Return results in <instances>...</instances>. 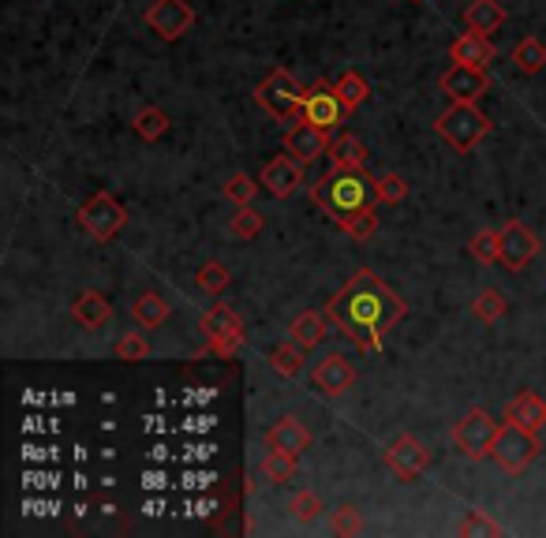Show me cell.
<instances>
[{
	"mask_svg": "<svg viewBox=\"0 0 546 538\" xmlns=\"http://www.w3.org/2000/svg\"><path fill=\"white\" fill-rule=\"evenodd\" d=\"M404 314H408V303L367 266L356 269L345 288L326 303V318L360 352H382V337L401 326Z\"/></svg>",
	"mask_w": 546,
	"mask_h": 538,
	"instance_id": "obj_1",
	"label": "cell"
},
{
	"mask_svg": "<svg viewBox=\"0 0 546 538\" xmlns=\"http://www.w3.org/2000/svg\"><path fill=\"white\" fill-rule=\"evenodd\" d=\"M311 199L337 228H345L348 221H356L363 210H374L378 202V184L374 176H367L363 169H345V165H333L330 172L318 176V184L311 187Z\"/></svg>",
	"mask_w": 546,
	"mask_h": 538,
	"instance_id": "obj_2",
	"label": "cell"
},
{
	"mask_svg": "<svg viewBox=\"0 0 546 538\" xmlns=\"http://www.w3.org/2000/svg\"><path fill=\"white\" fill-rule=\"evenodd\" d=\"M434 131L453 154H472L475 146L490 135V120L479 113V105H457L453 101L446 113L434 120Z\"/></svg>",
	"mask_w": 546,
	"mask_h": 538,
	"instance_id": "obj_3",
	"label": "cell"
},
{
	"mask_svg": "<svg viewBox=\"0 0 546 538\" xmlns=\"http://www.w3.org/2000/svg\"><path fill=\"white\" fill-rule=\"evenodd\" d=\"M539 453H543L539 434H532V430H524V426H517V423H509V419L498 426V438L490 445V456H494V464H498L505 475H524V471L532 468V460Z\"/></svg>",
	"mask_w": 546,
	"mask_h": 538,
	"instance_id": "obj_4",
	"label": "cell"
},
{
	"mask_svg": "<svg viewBox=\"0 0 546 538\" xmlns=\"http://www.w3.org/2000/svg\"><path fill=\"white\" fill-rule=\"evenodd\" d=\"M303 98H307V90H303L285 68L270 71V75L255 86V101H259L273 120H292V116H300Z\"/></svg>",
	"mask_w": 546,
	"mask_h": 538,
	"instance_id": "obj_5",
	"label": "cell"
},
{
	"mask_svg": "<svg viewBox=\"0 0 546 538\" xmlns=\"http://www.w3.org/2000/svg\"><path fill=\"white\" fill-rule=\"evenodd\" d=\"M79 225L94 243H109L113 236H120V228L128 225V210L124 202H116L109 191H101L79 210Z\"/></svg>",
	"mask_w": 546,
	"mask_h": 538,
	"instance_id": "obj_6",
	"label": "cell"
},
{
	"mask_svg": "<svg viewBox=\"0 0 546 538\" xmlns=\"http://www.w3.org/2000/svg\"><path fill=\"white\" fill-rule=\"evenodd\" d=\"M498 438V423L490 419V411L483 408H472L457 426H453V441H457V449L468 460H483L490 456V445Z\"/></svg>",
	"mask_w": 546,
	"mask_h": 538,
	"instance_id": "obj_7",
	"label": "cell"
},
{
	"mask_svg": "<svg viewBox=\"0 0 546 538\" xmlns=\"http://www.w3.org/2000/svg\"><path fill=\"white\" fill-rule=\"evenodd\" d=\"M146 27L154 30L161 42H180L187 30L195 27V8L187 0H154L146 8Z\"/></svg>",
	"mask_w": 546,
	"mask_h": 538,
	"instance_id": "obj_8",
	"label": "cell"
},
{
	"mask_svg": "<svg viewBox=\"0 0 546 538\" xmlns=\"http://www.w3.org/2000/svg\"><path fill=\"white\" fill-rule=\"evenodd\" d=\"M345 101L337 98V90L330 83H318L307 90V98H303V109H300V120L307 124H315L318 131H326L330 135L333 128H341L345 124Z\"/></svg>",
	"mask_w": 546,
	"mask_h": 538,
	"instance_id": "obj_9",
	"label": "cell"
},
{
	"mask_svg": "<svg viewBox=\"0 0 546 538\" xmlns=\"http://www.w3.org/2000/svg\"><path fill=\"white\" fill-rule=\"evenodd\" d=\"M442 94L457 105H479V98L490 90V79L483 68H468V64H453V68L438 79Z\"/></svg>",
	"mask_w": 546,
	"mask_h": 538,
	"instance_id": "obj_10",
	"label": "cell"
},
{
	"mask_svg": "<svg viewBox=\"0 0 546 538\" xmlns=\"http://www.w3.org/2000/svg\"><path fill=\"white\" fill-rule=\"evenodd\" d=\"M386 468L397 475L401 482H408V479H419L423 471L431 468V453L419 445L416 438H408V434H401V438L393 441L386 449Z\"/></svg>",
	"mask_w": 546,
	"mask_h": 538,
	"instance_id": "obj_11",
	"label": "cell"
},
{
	"mask_svg": "<svg viewBox=\"0 0 546 538\" xmlns=\"http://www.w3.org/2000/svg\"><path fill=\"white\" fill-rule=\"evenodd\" d=\"M311 382H315L326 397H345L348 389H352V382H356V367L348 363V355L330 352V355H322V359L315 363V370H311Z\"/></svg>",
	"mask_w": 546,
	"mask_h": 538,
	"instance_id": "obj_12",
	"label": "cell"
},
{
	"mask_svg": "<svg viewBox=\"0 0 546 538\" xmlns=\"http://www.w3.org/2000/svg\"><path fill=\"white\" fill-rule=\"evenodd\" d=\"M535 255H539V240H535L532 228L520 225V221H509L502 228V266L509 273H520Z\"/></svg>",
	"mask_w": 546,
	"mask_h": 538,
	"instance_id": "obj_13",
	"label": "cell"
},
{
	"mask_svg": "<svg viewBox=\"0 0 546 538\" xmlns=\"http://www.w3.org/2000/svg\"><path fill=\"white\" fill-rule=\"evenodd\" d=\"M285 154H292L296 161H303V165H311V161H318L322 154H330V135L318 131L315 124H307V120H296V124L285 131Z\"/></svg>",
	"mask_w": 546,
	"mask_h": 538,
	"instance_id": "obj_14",
	"label": "cell"
},
{
	"mask_svg": "<svg viewBox=\"0 0 546 538\" xmlns=\"http://www.w3.org/2000/svg\"><path fill=\"white\" fill-rule=\"evenodd\" d=\"M259 184L270 191V199H288L303 184V161H296L292 154L273 157V161H266Z\"/></svg>",
	"mask_w": 546,
	"mask_h": 538,
	"instance_id": "obj_15",
	"label": "cell"
},
{
	"mask_svg": "<svg viewBox=\"0 0 546 538\" xmlns=\"http://www.w3.org/2000/svg\"><path fill=\"white\" fill-rule=\"evenodd\" d=\"M505 419L524 426V430H532V434H539L546 426V400L539 397V393H532V389H524V393H517V397L505 404Z\"/></svg>",
	"mask_w": 546,
	"mask_h": 538,
	"instance_id": "obj_16",
	"label": "cell"
},
{
	"mask_svg": "<svg viewBox=\"0 0 546 538\" xmlns=\"http://www.w3.org/2000/svg\"><path fill=\"white\" fill-rule=\"evenodd\" d=\"M266 445H270V449H281V453L300 456V453H307V449H311V430H307L300 419L285 415V419H277V423H273V430L266 434Z\"/></svg>",
	"mask_w": 546,
	"mask_h": 538,
	"instance_id": "obj_17",
	"label": "cell"
},
{
	"mask_svg": "<svg viewBox=\"0 0 546 538\" xmlns=\"http://www.w3.org/2000/svg\"><path fill=\"white\" fill-rule=\"evenodd\" d=\"M449 53H453V64H468V68H487L498 57V49L490 45V34H475V30L460 34Z\"/></svg>",
	"mask_w": 546,
	"mask_h": 538,
	"instance_id": "obj_18",
	"label": "cell"
},
{
	"mask_svg": "<svg viewBox=\"0 0 546 538\" xmlns=\"http://www.w3.org/2000/svg\"><path fill=\"white\" fill-rule=\"evenodd\" d=\"M72 318L83 329H101L113 318V307H109V299L101 296V292H79L72 303Z\"/></svg>",
	"mask_w": 546,
	"mask_h": 538,
	"instance_id": "obj_19",
	"label": "cell"
},
{
	"mask_svg": "<svg viewBox=\"0 0 546 538\" xmlns=\"http://www.w3.org/2000/svg\"><path fill=\"white\" fill-rule=\"evenodd\" d=\"M326 311L318 314V311H303L300 318H292V326H288V340H296L300 348H318L322 340H326Z\"/></svg>",
	"mask_w": 546,
	"mask_h": 538,
	"instance_id": "obj_20",
	"label": "cell"
},
{
	"mask_svg": "<svg viewBox=\"0 0 546 538\" xmlns=\"http://www.w3.org/2000/svg\"><path fill=\"white\" fill-rule=\"evenodd\" d=\"M502 23H505V8L498 0H472L464 8V27L475 30V34H494Z\"/></svg>",
	"mask_w": 546,
	"mask_h": 538,
	"instance_id": "obj_21",
	"label": "cell"
},
{
	"mask_svg": "<svg viewBox=\"0 0 546 538\" xmlns=\"http://www.w3.org/2000/svg\"><path fill=\"white\" fill-rule=\"evenodd\" d=\"M202 333H206V344H214V340L229 337V333H236V329H244V322H240V314L232 311V307H225V303H217V307H210V311L202 314Z\"/></svg>",
	"mask_w": 546,
	"mask_h": 538,
	"instance_id": "obj_22",
	"label": "cell"
},
{
	"mask_svg": "<svg viewBox=\"0 0 546 538\" xmlns=\"http://www.w3.org/2000/svg\"><path fill=\"white\" fill-rule=\"evenodd\" d=\"M131 318L139 322L143 329H154L165 326V318H169V303H165V296H158V292H143V296L131 303Z\"/></svg>",
	"mask_w": 546,
	"mask_h": 538,
	"instance_id": "obj_23",
	"label": "cell"
},
{
	"mask_svg": "<svg viewBox=\"0 0 546 538\" xmlns=\"http://www.w3.org/2000/svg\"><path fill=\"white\" fill-rule=\"evenodd\" d=\"M330 157L333 165H345V169H363L367 165V157H371V150L363 146L356 135H341V139L330 142Z\"/></svg>",
	"mask_w": 546,
	"mask_h": 538,
	"instance_id": "obj_24",
	"label": "cell"
},
{
	"mask_svg": "<svg viewBox=\"0 0 546 538\" xmlns=\"http://www.w3.org/2000/svg\"><path fill=\"white\" fill-rule=\"evenodd\" d=\"M513 64L524 75H539L546 68V45L539 38H520L517 49H513Z\"/></svg>",
	"mask_w": 546,
	"mask_h": 538,
	"instance_id": "obj_25",
	"label": "cell"
},
{
	"mask_svg": "<svg viewBox=\"0 0 546 538\" xmlns=\"http://www.w3.org/2000/svg\"><path fill=\"white\" fill-rule=\"evenodd\" d=\"M333 90H337V98L345 101V109H360L363 101L371 98V86H367V79H363L360 71H345V75L333 83Z\"/></svg>",
	"mask_w": 546,
	"mask_h": 538,
	"instance_id": "obj_26",
	"label": "cell"
},
{
	"mask_svg": "<svg viewBox=\"0 0 546 538\" xmlns=\"http://www.w3.org/2000/svg\"><path fill=\"white\" fill-rule=\"evenodd\" d=\"M509 311V303H505V296L498 292V288H483L479 296H475L472 303V314L483 322V326H494V322H502V314Z\"/></svg>",
	"mask_w": 546,
	"mask_h": 538,
	"instance_id": "obj_27",
	"label": "cell"
},
{
	"mask_svg": "<svg viewBox=\"0 0 546 538\" xmlns=\"http://www.w3.org/2000/svg\"><path fill=\"white\" fill-rule=\"evenodd\" d=\"M165 131H169V116L161 113L158 105L139 109V116H135V135H139V139L158 142V139H165Z\"/></svg>",
	"mask_w": 546,
	"mask_h": 538,
	"instance_id": "obj_28",
	"label": "cell"
},
{
	"mask_svg": "<svg viewBox=\"0 0 546 538\" xmlns=\"http://www.w3.org/2000/svg\"><path fill=\"white\" fill-rule=\"evenodd\" d=\"M303 352L307 348H300L296 340H288V344H281V348H273V355H270V367L281 374V378H296L303 370Z\"/></svg>",
	"mask_w": 546,
	"mask_h": 538,
	"instance_id": "obj_29",
	"label": "cell"
},
{
	"mask_svg": "<svg viewBox=\"0 0 546 538\" xmlns=\"http://www.w3.org/2000/svg\"><path fill=\"white\" fill-rule=\"evenodd\" d=\"M195 281H199L202 292H210V296H217V292H225L232 284V273L225 262H217V258H210V262H202L199 273H195Z\"/></svg>",
	"mask_w": 546,
	"mask_h": 538,
	"instance_id": "obj_30",
	"label": "cell"
},
{
	"mask_svg": "<svg viewBox=\"0 0 546 538\" xmlns=\"http://www.w3.org/2000/svg\"><path fill=\"white\" fill-rule=\"evenodd\" d=\"M468 251H472V258H475V262H483V266H490V262H502V232L483 228L479 236H472Z\"/></svg>",
	"mask_w": 546,
	"mask_h": 538,
	"instance_id": "obj_31",
	"label": "cell"
},
{
	"mask_svg": "<svg viewBox=\"0 0 546 538\" xmlns=\"http://www.w3.org/2000/svg\"><path fill=\"white\" fill-rule=\"evenodd\" d=\"M229 232L236 240H255L262 232V213L255 210V206H236V213H232V221H229Z\"/></svg>",
	"mask_w": 546,
	"mask_h": 538,
	"instance_id": "obj_32",
	"label": "cell"
},
{
	"mask_svg": "<svg viewBox=\"0 0 546 538\" xmlns=\"http://www.w3.org/2000/svg\"><path fill=\"white\" fill-rule=\"evenodd\" d=\"M262 475L270 482H288L296 475V456L281 453V449H270V453L262 456Z\"/></svg>",
	"mask_w": 546,
	"mask_h": 538,
	"instance_id": "obj_33",
	"label": "cell"
},
{
	"mask_svg": "<svg viewBox=\"0 0 546 538\" xmlns=\"http://www.w3.org/2000/svg\"><path fill=\"white\" fill-rule=\"evenodd\" d=\"M374 184H378V202H404L408 199V180H404L401 172H382V176H374Z\"/></svg>",
	"mask_w": 546,
	"mask_h": 538,
	"instance_id": "obj_34",
	"label": "cell"
},
{
	"mask_svg": "<svg viewBox=\"0 0 546 538\" xmlns=\"http://www.w3.org/2000/svg\"><path fill=\"white\" fill-rule=\"evenodd\" d=\"M146 355H150V340L143 333H124L116 340V359L120 363H143Z\"/></svg>",
	"mask_w": 546,
	"mask_h": 538,
	"instance_id": "obj_35",
	"label": "cell"
},
{
	"mask_svg": "<svg viewBox=\"0 0 546 538\" xmlns=\"http://www.w3.org/2000/svg\"><path fill=\"white\" fill-rule=\"evenodd\" d=\"M255 195H259V184H255L251 176H244V172L229 176V184H225V199H229L232 206H251Z\"/></svg>",
	"mask_w": 546,
	"mask_h": 538,
	"instance_id": "obj_36",
	"label": "cell"
},
{
	"mask_svg": "<svg viewBox=\"0 0 546 538\" xmlns=\"http://www.w3.org/2000/svg\"><path fill=\"white\" fill-rule=\"evenodd\" d=\"M288 512H292L300 524H311V520H318V512H322V501H318V494H311V490H300V494L288 501Z\"/></svg>",
	"mask_w": 546,
	"mask_h": 538,
	"instance_id": "obj_37",
	"label": "cell"
},
{
	"mask_svg": "<svg viewBox=\"0 0 546 538\" xmlns=\"http://www.w3.org/2000/svg\"><path fill=\"white\" fill-rule=\"evenodd\" d=\"M333 531L337 535H360L363 531V512L356 505H341V509L333 512Z\"/></svg>",
	"mask_w": 546,
	"mask_h": 538,
	"instance_id": "obj_38",
	"label": "cell"
},
{
	"mask_svg": "<svg viewBox=\"0 0 546 538\" xmlns=\"http://www.w3.org/2000/svg\"><path fill=\"white\" fill-rule=\"evenodd\" d=\"M457 535H502V527L494 524V520H487L483 512H468V516L460 520Z\"/></svg>",
	"mask_w": 546,
	"mask_h": 538,
	"instance_id": "obj_39",
	"label": "cell"
},
{
	"mask_svg": "<svg viewBox=\"0 0 546 538\" xmlns=\"http://www.w3.org/2000/svg\"><path fill=\"white\" fill-rule=\"evenodd\" d=\"M345 232L356 243H367L374 236V232H378V213H374V210H363L360 217H356V221H348Z\"/></svg>",
	"mask_w": 546,
	"mask_h": 538,
	"instance_id": "obj_40",
	"label": "cell"
},
{
	"mask_svg": "<svg viewBox=\"0 0 546 538\" xmlns=\"http://www.w3.org/2000/svg\"><path fill=\"white\" fill-rule=\"evenodd\" d=\"M214 355H221V359H232V355L244 348V329H236V333H229V337L214 340V344H206Z\"/></svg>",
	"mask_w": 546,
	"mask_h": 538,
	"instance_id": "obj_41",
	"label": "cell"
}]
</instances>
